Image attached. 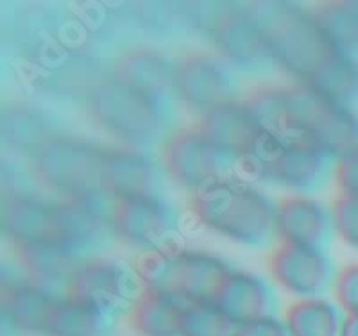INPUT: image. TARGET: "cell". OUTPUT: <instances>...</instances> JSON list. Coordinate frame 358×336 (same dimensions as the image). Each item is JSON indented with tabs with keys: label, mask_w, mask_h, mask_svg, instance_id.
I'll list each match as a JSON object with an SVG mask.
<instances>
[{
	"label": "cell",
	"mask_w": 358,
	"mask_h": 336,
	"mask_svg": "<svg viewBox=\"0 0 358 336\" xmlns=\"http://www.w3.org/2000/svg\"><path fill=\"white\" fill-rule=\"evenodd\" d=\"M2 224L13 245L54 243V203L31 195H9L2 207Z\"/></svg>",
	"instance_id": "20"
},
{
	"label": "cell",
	"mask_w": 358,
	"mask_h": 336,
	"mask_svg": "<svg viewBox=\"0 0 358 336\" xmlns=\"http://www.w3.org/2000/svg\"><path fill=\"white\" fill-rule=\"evenodd\" d=\"M213 40L220 56L233 65L255 68L271 59L267 25L249 13L235 11L220 18Z\"/></svg>",
	"instance_id": "16"
},
{
	"label": "cell",
	"mask_w": 358,
	"mask_h": 336,
	"mask_svg": "<svg viewBox=\"0 0 358 336\" xmlns=\"http://www.w3.org/2000/svg\"><path fill=\"white\" fill-rule=\"evenodd\" d=\"M331 220L338 236L358 249V198L338 195L331 207Z\"/></svg>",
	"instance_id": "29"
},
{
	"label": "cell",
	"mask_w": 358,
	"mask_h": 336,
	"mask_svg": "<svg viewBox=\"0 0 358 336\" xmlns=\"http://www.w3.org/2000/svg\"><path fill=\"white\" fill-rule=\"evenodd\" d=\"M335 179H337L341 195L358 198V145L337 159Z\"/></svg>",
	"instance_id": "31"
},
{
	"label": "cell",
	"mask_w": 358,
	"mask_h": 336,
	"mask_svg": "<svg viewBox=\"0 0 358 336\" xmlns=\"http://www.w3.org/2000/svg\"><path fill=\"white\" fill-rule=\"evenodd\" d=\"M229 154L213 147L196 127H185L171 134L163 145V165L179 187L194 193L215 179L228 175Z\"/></svg>",
	"instance_id": "8"
},
{
	"label": "cell",
	"mask_w": 358,
	"mask_h": 336,
	"mask_svg": "<svg viewBox=\"0 0 358 336\" xmlns=\"http://www.w3.org/2000/svg\"><path fill=\"white\" fill-rule=\"evenodd\" d=\"M63 295L43 290L31 281L9 283L2 293V309L8 320L24 333H45L57 300Z\"/></svg>",
	"instance_id": "21"
},
{
	"label": "cell",
	"mask_w": 358,
	"mask_h": 336,
	"mask_svg": "<svg viewBox=\"0 0 358 336\" xmlns=\"http://www.w3.org/2000/svg\"><path fill=\"white\" fill-rule=\"evenodd\" d=\"M115 78L165 104H169V97L174 94V65L151 50L127 54L118 61Z\"/></svg>",
	"instance_id": "23"
},
{
	"label": "cell",
	"mask_w": 358,
	"mask_h": 336,
	"mask_svg": "<svg viewBox=\"0 0 358 336\" xmlns=\"http://www.w3.org/2000/svg\"><path fill=\"white\" fill-rule=\"evenodd\" d=\"M113 236L104 197L54 203V243L81 259L95 258Z\"/></svg>",
	"instance_id": "9"
},
{
	"label": "cell",
	"mask_w": 358,
	"mask_h": 336,
	"mask_svg": "<svg viewBox=\"0 0 358 336\" xmlns=\"http://www.w3.org/2000/svg\"><path fill=\"white\" fill-rule=\"evenodd\" d=\"M236 326L213 300L187 304L181 322V336H233Z\"/></svg>",
	"instance_id": "28"
},
{
	"label": "cell",
	"mask_w": 358,
	"mask_h": 336,
	"mask_svg": "<svg viewBox=\"0 0 358 336\" xmlns=\"http://www.w3.org/2000/svg\"><path fill=\"white\" fill-rule=\"evenodd\" d=\"M305 85L312 86L331 101L358 108V59L341 52L331 54L315 75Z\"/></svg>",
	"instance_id": "27"
},
{
	"label": "cell",
	"mask_w": 358,
	"mask_h": 336,
	"mask_svg": "<svg viewBox=\"0 0 358 336\" xmlns=\"http://www.w3.org/2000/svg\"><path fill=\"white\" fill-rule=\"evenodd\" d=\"M334 292L341 309L350 315H358V263L341 268L334 281Z\"/></svg>",
	"instance_id": "30"
},
{
	"label": "cell",
	"mask_w": 358,
	"mask_h": 336,
	"mask_svg": "<svg viewBox=\"0 0 358 336\" xmlns=\"http://www.w3.org/2000/svg\"><path fill=\"white\" fill-rule=\"evenodd\" d=\"M267 29L271 59L299 82H308L337 52L310 11L283 13Z\"/></svg>",
	"instance_id": "7"
},
{
	"label": "cell",
	"mask_w": 358,
	"mask_h": 336,
	"mask_svg": "<svg viewBox=\"0 0 358 336\" xmlns=\"http://www.w3.org/2000/svg\"><path fill=\"white\" fill-rule=\"evenodd\" d=\"M235 85L226 63L208 54H188L174 63V94L187 108L208 113L233 98Z\"/></svg>",
	"instance_id": "11"
},
{
	"label": "cell",
	"mask_w": 358,
	"mask_h": 336,
	"mask_svg": "<svg viewBox=\"0 0 358 336\" xmlns=\"http://www.w3.org/2000/svg\"><path fill=\"white\" fill-rule=\"evenodd\" d=\"M233 336H290L285 322L267 315L262 319L252 320L249 324L238 326Z\"/></svg>",
	"instance_id": "32"
},
{
	"label": "cell",
	"mask_w": 358,
	"mask_h": 336,
	"mask_svg": "<svg viewBox=\"0 0 358 336\" xmlns=\"http://www.w3.org/2000/svg\"><path fill=\"white\" fill-rule=\"evenodd\" d=\"M331 215L306 195H287L276 204V236L281 242L322 249L331 235Z\"/></svg>",
	"instance_id": "17"
},
{
	"label": "cell",
	"mask_w": 358,
	"mask_h": 336,
	"mask_svg": "<svg viewBox=\"0 0 358 336\" xmlns=\"http://www.w3.org/2000/svg\"><path fill=\"white\" fill-rule=\"evenodd\" d=\"M115 238L145 251L162 247L176 227V211L159 195L115 200L110 207Z\"/></svg>",
	"instance_id": "10"
},
{
	"label": "cell",
	"mask_w": 358,
	"mask_h": 336,
	"mask_svg": "<svg viewBox=\"0 0 358 336\" xmlns=\"http://www.w3.org/2000/svg\"><path fill=\"white\" fill-rule=\"evenodd\" d=\"M27 281L56 295H66L73 274L85 259L73 256L57 243H17L15 245Z\"/></svg>",
	"instance_id": "18"
},
{
	"label": "cell",
	"mask_w": 358,
	"mask_h": 336,
	"mask_svg": "<svg viewBox=\"0 0 358 336\" xmlns=\"http://www.w3.org/2000/svg\"><path fill=\"white\" fill-rule=\"evenodd\" d=\"M342 336H358V315H350L344 319Z\"/></svg>",
	"instance_id": "33"
},
{
	"label": "cell",
	"mask_w": 358,
	"mask_h": 336,
	"mask_svg": "<svg viewBox=\"0 0 358 336\" xmlns=\"http://www.w3.org/2000/svg\"><path fill=\"white\" fill-rule=\"evenodd\" d=\"M187 304L169 293L145 288L131 306V328L140 336H181Z\"/></svg>",
	"instance_id": "22"
},
{
	"label": "cell",
	"mask_w": 358,
	"mask_h": 336,
	"mask_svg": "<svg viewBox=\"0 0 358 336\" xmlns=\"http://www.w3.org/2000/svg\"><path fill=\"white\" fill-rule=\"evenodd\" d=\"M213 302L238 328L271 315L273 292L262 277L249 272L229 270L220 283Z\"/></svg>",
	"instance_id": "19"
},
{
	"label": "cell",
	"mask_w": 358,
	"mask_h": 336,
	"mask_svg": "<svg viewBox=\"0 0 358 336\" xmlns=\"http://www.w3.org/2000/svg\"><path fill=\"white\" fill-rule=\"evenodd\" d=\"M104 149L78 138L50 136L33 149L31 165L38 181L63 198L106 197L102 190Z\"/></svg>",
	"instance_id": "6"
},
{
	"label": "cell",
	"mask_w": 358,
	"mask_h": 336,
	"mask_svg": "<svg viewBox=\"0 0 358 336\" xmlns=\"http://www.w3.org/2000/svg\"><path fill=\"white\" fill-rule=\"evenodd\" d=\"M66 295L113 316L131 297V276L108 258L85 259L73 274Z\"/></svg>",
	"instance_id": "13"
},
{
	"label": "cell",
	"mask_w": 358,
	"mask_h": 336,
	"mask_svg": "<svg viewBox=\"0 0 358 336\" xmlns=\"http://www.w3.org/2000/svg\"><path fill=\"white\" fill-rule=\"evenodd\" d=\"M285 134L310 140L338 159L358 145V111L305 82L283 88Z\"/></svg>",
	"instance_id": "4"
},
{
	"label": "cell",
	"mask_w": 358,
	"mask_h": 336,
	"mask_svg": "<svg viewBox=\"0 0 358 336\" xmlns=\"http://www.w3.org/2000/svg\"><path fill=\"white\" fill-rule=\"evenodd\" d=\"M268 272L285 292L301 297L322 293L334 279V265L324 249L281 242L268 256Z\"/></svg>",
	"instance_id": "12"
},
{
	"label": "cell",
	"mask_w": 358,
	"mask_h": 336,
	"mask_svg": "<svg viewBox=\"0 0 358 336\" xmlns=\"http://www.w3.org/2000/svg\"><path fill=\"white\" fill-rule=\"evenodd\" d=\"M194 127L213 147L235 159L248 156L265 134L245 102L236 98L201 115Z\"/></svg>",
	"instance_id": "14"
},
{
	"label": "cell",
	"mask_w": 358,
	"mask_h": 336,
	"mask_svg": "<svg viewBox=\"0 0 358 336\" xmlns=\"http://www.w3.org/2000/svg\"><path fill=\"white\" fill-rule=\"evenodd\" d=\"M134 270L145 288L190 304L213 300L231 268L217 256L167 242L162 247L143 252L136 259Z\"/></svg>",
	"instance_id": "2"
},
{
	"label": "cell",
	"mask_w": 358,
	"mask_h": 336,
	"mask_svg": "<svg viewBox=\"0 0 358 336\" xmlns=\"http://www.w3.org/2000/svg\"><path fill=\"white\" fill-rule=\"evenodd\" d=\"M158 170L151 158L133 147L104 149L102 190L113 200L145 197L156 193Z\"/></svg>",
	"instance_id": "15"
},
{
	"label": "cell",
	"mask_w": 358,
	"mask_h": 336,
	"mask_svg": "<svg viewBox=\"0 0 358 336\" xmlns=\"http://www.w3.org/2000/svg\"><path fill=\"white\" fill-rule=\"evenodd\" d=\"M88 111L99 127L131 147L155 143L167 131L169 104L118 81L115 75L90 89Z\"/></svg>",
	"instance_id": "3"
},
{
	"label": "cell",
	"mask_w": 358,
	"mask_h": 336,
	"mask_svg": "<svg viewBox=\"0 0 358 336\" xmlns=\"http://www.w3.org/2000/svg\"><path fill=\"white\" fill-rule=\"evenodd\" d=\"M242 163L255 179L294 191H312L322 187L337 159L301 136L264 134Z\"/></svg>",
	"instance_id": "5"
},
{
	"label": "cell",
	"mask_w": 358,
	"mask_h": 336,
	"mask_svg": "<svg viewBox=\"0 0 358 336\" xmlns=\"http://www.w3.org/2000/svg\"><path fill=\"white\" fill-rule=\"evenodd\" d=\"M310 13L337 52L358 59V2H328Z\"/></svg>",
	"instance_id": "26"
},
{
	"label": "cell",
	"mask_w": 358,
	"mask_h": 336,
	"mask_svg": "<svg viewBox=\"0 0 358 336\" xmlns=\"http://www.w3.org/2000/svg\"><path fill=\"white\" fill-rule=\"evenodd\" d=\"M111 316L101 309L63 295L57 300L47 326V336H106Z\"/></svg>",
	"instance_id": "24"
},
{
	"label": "cell",
	"mask_w": 358,
	"mask_h": 336,
	"mask_svg": "<svg viewBox=\"0 0 358 336\" xmlns=\"http://www.w3.org/2000/svg\"><path fill=\"white\" fill-rule=\"evenodd\" d=\"M192 211L206 229L245 247L276 236V204L244 179L224 175L192 197Z\"/></svg>",
	"instance_id": "1"
},
{
	"label": "cell",
	"mask_w": 358,
	"mask_h": 336,
	"mask_svg": "<svg viewBox=\"0 0 358 336\" xmlns=\"http://www.w3.org/2000/svg\"><path fill=\"white\" fill-rule=\"evenodd\" d=\"M285 326L290 336H342L344 319L335 304L308 297L287 309Z\"/></svg>",
	"instance_id": "25"
}]
</instances>
